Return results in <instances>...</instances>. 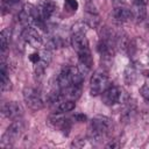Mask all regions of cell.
I'll list each match as a JSON object with an SVG mask.
<instances>
[{
  "label": "cell",
  "mask_w": 149,
  "mask_h": 149,
  "mask_svg": "<svg viewBox=\"0 0 149 149\" xmlns=\"http://www.w3.org/2000/svg\"><path fill=\"white\" fill-rule=\"evenodd\" d=\"M84 81V74L76 66H64L57 76V84L59 90L70 86H81Z\"/></svg>",
  "instance_id": "1"
},
{
  "label": "cell",
  "mask_w": 149,
  "mask_h": 149,
  "mask_svg": "<svg viewBox=\"0 0 149 149\" xmlns=\"http://www.w3.org/2000/svg\"><path fill=\"white\" fill-rule=\"evenodd\" d=\"M112 129V121L107 116L97 115L90 122V136L92 140H101L106 137Z\"/></svg>",
  "instance_id": "2"
},
{
  "label": "cell",
  "mask_w": 149,
  "mask_h": 149,
  "mask_svg": "<svg viewBox=\"0 0 149 149\" xmlns=\"http://www.w3.org/2000/svg\"><path fill=\"white\" fill-rule=\"evenodd\" d=\"M24 130V123L21 119L14 120V122L10 123V126L7 128V130L5 132V134L2 135L1 139V147H9L12 146L16 140H19V137L21 136L22 132Z\"/></svg>",
  "instance_id": "3"
},
{
  "label": "cell",
  "mask_w": 149,
  "mask_h": 149,
  "mask_svg": "<svg viewBox=\"0 0 149 149\" xmlns=\"http://www.w3.org/2000/svg\"><path fill=\"white\" fill-rule=\"evenodd\" d=\"M109 87V79L105 71L97 70L90 80V92L92 95L102 94V92Z\"/></svg>",
  "instance_id": "4"
},
{
  "label": "cell",
  "mask_w": 149,
  "mask_h": 149,
  "mask_svg": "<svg viewBox=\"0 0 149 149\" xmlns=\"http://www.w3.org/2000/svg\"><path fill=\"white\" fill-rule=\"evenodd\" d=\"M23 99H24L26 105L33 111H38L43 108L44 106V101H43L41 93L34 87H24Z\"/></svg>",
  "instance_id": "5"
},
{
  "label": "cell",
  "mask_w": 149,
  "mask_h": 149,
  "mask_svg": "<svg viewBox=\"0 0 149 149\" xmlns=\"http://www.w3.org/2000/svg\"><path fill=\"white\" fill-rule=\"evenodd\" d=\"M1 113L3 116H6L8 119L17 120L23 115V108L16 101H7V102H2Z\"/></svg>",
  "instance_id": "6"
},
{
  "label": "cell",
  "mask_w": 149,
  "mask_h": 149,
  "mask_svg": "<svg viewBox=\"0 0 149 149\" xmlns=\"http://www.w3.org/2000/svg\"><path fill=\"white\" fill-rule=\"evenodd\" d=\"M71 45L78 55L90 51L88 41H87V38L83 31H76L71 36Z\"/></svg>",
  "instance_id": "7"
},
{
  "label": "cell",
  "mask_w": 149,
  "mask_h": 149,
  "mask_svg": "<svg viewBox=\"0 0 149 149\" xmlns=\"http://www.w3.org/2000/svg\"><path fill=\"white\" fill-rule=\"evenodd\" d=\"M122 97V90L119 86H109L102 92L101 99L102 102L107 106H113L118 102H120Z\"/></svg>",
  "instance_id": "8"
},
{
  "label": "cell",
  "mask_w": 149,
  "mask_h": 149,
  "mask_svg": "<svg viewBox=\"0 0 149 149\" xmlns=\"http://www.w3.org/2000/svg\"><path fill=\"white\" fill-rule=\"evenodd\" d=\"M21 36H22L23 41L27 44H29L31 48L37 49L42 45V37L37 33V29H35L34 27H24Z\"/></svg>",
  "instance_id": "9"
},
{
  "label": "cell",
  "mask_w": 149,
  "mask_h": 149,
  "mask_svg": "<svg viewBox=\"0 0 149 149\" xmlns=\"http://www.w3.org/2000/svg\"><path fill=\"white\" fill-rule=\"evenodd\" d=\"M132 14H133V19L136 22H142L146 19L147 15V3L146 0H133V5H132Z\"/></svg>",
  "instance_id": "10"
},
{
  "label": "cell",
  "mask_w": 149,
  "mask_h": 149,
  "mask_svg": "<svg viewBox=\"0 0 149 149\" xmlns=\"http://www.w3.org/2000/svg\"><path fill=\"white\" fill-rule=\"evenodd\" d=\"M57 9V6L55 2L50 1V0H43L41 1V3L37 6V10H38V14L41 16L42 20L47 21L48 19H50L55 12Z\"/></svg>",
  "instance_id": "11"
},
{
  "label": "cell",
  "mask_w": 149,
  "mask_h": 149,
  "mask_svg": "<svg viewBox=\"0 0 149 149\" xmlns=\"http://www.w3.org/2000/svg\"><path fill=\"white\" fill-rule=\"evenodd\" d=\"M114 20L116 22H128L133 19V14H132V10L130 8L128 7H125V6H119V7H115L113 9V13H112Z\"/></svg>",
  "instance_id": "12"
},
{
  "label": "cell",
  "mask_w": 149,
  "mask_h": 149,
  "mask_svg": "<svg viewBox=\"0 0 149 149\" xmlns=\"http://www.w3.org/2000/svg\"><path fill=\"white\" fill-rule=\"evenodd\" d=\"M0 87H1L2 92L9 91L12 88V81L9 79V76H8L7 66L3 62L1 63V66H0Z\"/></svg>",
  "instance_id": "13"
},
{
  "label": "cell",
  "mask_w": 149,
  "mask_h": 149,
  "mask_svg": "<svg viewBox=\"0 0 149 149\" xmlns=\"http://www.w3.org/2000/svg\"><path fill=\"white\" fill-rule=\"evenodd\" d=\"M139 76V68L136 64H128L127 68L125 69V81L128 85H132L136 81Z\"/></svg>",
  "instance_id": "14"
},
{
  "label": "cell",
  "mask_w": 149,
  "mask_h": 149,
  "mask_svg": "<svg viewBox=\"0 0 149 149\" xmlns=\"http://www.w3.org/2000/svg\"><path fill=\"white\" fill-rule=\"evenodd\" d=\"M9 29H3L0 33V47H1V52H5L8 48V43H9Z\"/></svg>",
  "instance_id": "15"
},
{
  "label": "cell",
  "mask_w": 149,
  "mask_h": 149,
  "mask_svg": "<svg viewBox=\"0 0 149 149\" xmlns=\"http://www.w3.org/2000/svg\"><path fill=\"white\" fill-rule=\"evenodd\" d=\"M64 6L66 9L71 10V12H76L78 9V2L77 0H65Z\"/></svg>",
  "instance_id": "16"
},
{
  "label": "cell",
  "mask_w": 149,
  "mask_h": 149,
  "mask_svg": "<svg viewBox=\"0 0 149 149\" xmlns=\"http://www.w3.org/2000/svg\"><path fill=\"white\" fill-rule=\"evenodd\" d=\"M140 93H141V95H142L147 101H149V86H148V85H143V86L140 88Z\"/></svg>",
  "instance_id": "17"
},
{
  "label": "cell",
  "mask_w": 149,
  "mask_h": 149,
  "mask_svg": "<svg viewBox=\"0 0 149 149\" xmlns=\"http://www.w3.org/2000/svg\"><path fill=\"white\" fill-rule=\"evenodd\" d=\"M20 0H1V3H2V9H6V8H9L12 6H14L15 3H17Z\"/></svg>",
  "instance_id": "18"
},
{
  "label": "cell",
  "mask_w": 149,
  "mask_h": 149,
  "mask_svg": "<svg viewBox=\"0 0 149 149\" xmlns=\"http://www.w3.org/2000/svg\"><path fill=\"white\" fill-rule=\"evenodd\" d=\"M73 119H74L76 121H78V122H83V121L86 120V116H85L84 114H76Z\"/></svg>",
  "instance_id": "19"
},
{
  "label": "cell",
  "mask_w": 149,
  "mask_h": 149,
  "mask_svg": "<svg viewBox=\"0 0 149 149\" xmlns=\"http://www.w3.org/2000/svg\"><path fill=\"white\" fill-rule=\"evenodd\" d=\"M119 147V143L116 142H109L108 144H106V148H118Z\"/></svg>",
  "instance_id": "20"
},
{
  "label": "cell",
  "mask_w": 149,
  "mask_h": 149,
  "mask_svg": "<svg viewBox=\"0 0 149 149\" xmlns=\"http://www.w3.org/2000/svg\"><path fill=\"white\" fill-rule=\"evenodd\" d=\"M147 76H148V78H149V71H148V72H147Z\"/></svg>",
  "instance_id": "21"
}]
</instances>
